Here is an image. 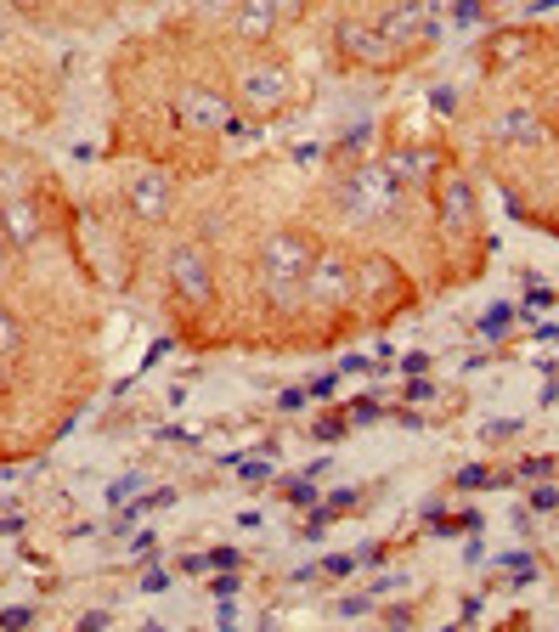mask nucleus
I'll list each match as a JSON object with an SVG mask.
<instances>
[{
  "mask_svg": "<svg viewBox=\"0 0 559 632\" xmlns=\"http://www.w3.org/2000/svg\"><path fill=\"white\" fill-rule=\"evenodd\" d=\"M260 272H266L272 299H294V288H300L306 272H311V254H306V243L294 238V231H272L266 249H260Z\"/></svg>",
  "mask_w": 559,
  "mask_h": 632,
  "instance_id": "obj_1",
  "label": "nucleus"
},
{
  "mask_svg": "<svg viewBox=\"0 0 559 632\" xmlns=\"http://www.w3.org/2000/svg\"><path fill=\"white\" fill-rule=\"evenodd\" d=\"M350 265L340 254H328V260H311V272H306V294H311V306H345L350 299Z\"/></svg>",
  "mask_w": 559,
  "mask_h": 632,
  "instance_id": "obj_2",
  "label": "nucleus"
},
{
  "mask_svg": "<svg viewBox=\"0 0 559 632\" xmlns=\"http://www.w3.org/2000/svg\"><path fill=\"white\" fill-rule=\"evenodd\" d=\"M176 119H181L187 130H226V124H233V108H226L221 91H181Z\"/></svg>",
  "mask_w": 559,
  "mask_h": 632,
  "instance_id": "obj_3",
  "label": "nucleus"
},
{
  "mask_svg": "<svg viewBox=\"0 0 559 632\" xmlns=\"http://www.w3.org/2000/svg\"><path fill=\"white\" fill-rule=\"evenodd\" d=\"M390 198H396V176H390V170H361V176L345 187V204H350L356 215L390 210Z\"/></svg>",
  "mask_w": 559,
  "mask_h": 632,
  "instance_id": "obj_4",
  "label": "nucleus"
},
{
  "mask_svg": "<svg viewBox=\"0 0 559 632\" xmlns=\"http://www.w3.org/2000/svg\"><path fill=\"white\" fill-rule=\"evenodd\" d=\"M170 283H176V294L181 299H210V260L199 254V249H176L170 254Z\"/></svg>",
  "mask_w": 559,
  "mask_h": 632,
  "instance_id": "obj_5",
  "label": "nucleus"
},
{
  "mask_svg": "<svg viewBox=\"0 0 559 632\" xmlns=\"http://www.w3.org/2000/svg\"><path fill=\"white\" fill-rule=\"evenodd\" d=\"M238 91H243L249 108L266 114V108H277L283 96H288V74H283V69H249V74L238 80Z\"/></svg>",
  "mask_w": 559,
  "mask_h": 632,
  "instance_id": "obj_6",
  "label": "nucleus"
},
{
  "mask_svg": "<svg viewBox=\"0 0 559 632\" xmlns=\"http://www.w3.org/2000/svg\"><path fill=\"white\" fill-rule=\"evenodd\" d=\"M424 28H430V0H402L396 12H384L379 35H384V40H396V46H407L413 35H424Z\"/></svg>",
  "mask_w": 559,
  "mask_h": 632,
  "instance_id": "obj_7",
  "label": "nucleus"
},
{
  "mask_svg": "<svg viewBox=\"0 0 559 632\" xmlns=\"http://www.w3.org/2000/svg\"><path fill=\"white\" fill-rule=\"evenodd\" d=\"M277 17V0H238V35L243 40H266Z\"/></svg>",
  "mask_w": 559,
  "mask_h": 632,
  "instance_id": "obj_8",
  "label": "nucleus"
},
{
  "mask_svg": "<svg viewBox=\"0 0 559 632\" xmlns=\"http://www.w3.org/2000/svg\"><path fill=\"white\" fill-rule=\"evenodd\" d=\"M503 142H520V147H532V142H543V124L525 114V108H514V114H503Z\"/></svg>",
  "mask_w": 559,
  "mask_h": 632,
  "instance_id": "obj_9",
  "label": "nucleus"
},
{
  "mask_svg": "<svg viewBox=\"0 0 559 632\" xmlns=\"http://www.w3.org/2000/svg\"><path fill=\"white\" fill-rule=\"evenodd\" d=\"M164 198H170V192H164L158 176H142L136 187H130V204H136V215H164Z\"/></svg>",
  "mask_w": 559,
  "mask_h": 632,
  "instance_id": "obj_10",
  "label": "nucleus"
},
{
  "mask_svg": "<svg viewBox=\"0 0 559 632\" xmlns=\"http://www.w3.org/2000/svg\"><path fill=\"white\" fill-rule=\"evenodd\" d=\"M441 215H447V226H452V231L469 220V198H464V181H452V187H447V198H441Z\"/></svg>",
  "mask_w": 559,
  "mask_h": 632,
  "instance_id": "obj_11",
  "label": "nucleus"
},
{
  "mask_svg": "<svg viewBox=\"0 0 559 632\" xmlns=\"http://www.w3.org/2000/svg\"><path fill=\"white\" fill-rule=\"evenodd\" d=\"M340 40H345V46H350L356 57H368V51H373V46H379L384 35H379V28L368 35V28H361V23H340Z\"/></svg>",
  "mask_w": 559,
  "mask_h": 632,
  "instance_id": "obj_12",
  "label": "nucleus"
},
{
  "mask_svg": "<svg viewBox=\"0 0 559 632\" xmlns=\"http://www.w3.org/2000/svg\"><path fill=\"white\" fill-rule=\"evenodd\" d=\"M35 231H40V226H35V215L7 204V238H12V243H35Z\"/></svg>",
  "mask_w": 559,
  "mask_h": 632,
  "instance_id": "obj_13",
  "label": "nucleus"
},
{
  "mask_svg": "<svg viewBox=\"0 0 559 632\" xmlns=\"http://www.w3.org/2000/svg\"><path fill=\"white\" fill-rule=\"evenodd\" d=\"M17 339H23V334H17L12 311H0V356H12V350H17Z\"/></svg>",
  "mask_w": 559,
  "mask_h": 632,
  "instance_id": "obj_14",
  "label": "nucleus"
},
{
  "mask_svg": "<svg viewBox=\"0 0 559 632\" xmlns=\"http://www.w3.org/2000/svg\"><path fill=\"white\" fill-rule=\"evenodd\" d=\"M0 272H7V249H0Z\"/></svg>",
  "mask_w": 559,
  "mask_h": 632,
  "instance_id": "obj_15",
  "label": "nucleus"
},
{
  "mask_svg": "<svg viewBox=\"0 0 559 632\" xmlns=\"http://www.w3.org/2000/svg\"><path fill=\"white\" fill-rule=\"evenodd\" d=\"M0 28H7V17H0Z\"/></svg>",
  "mask_w": 559,
  "mask_h": 632,
  "instance_id": "obj_16",
  "label": "nucleus"
}]
</instances>
